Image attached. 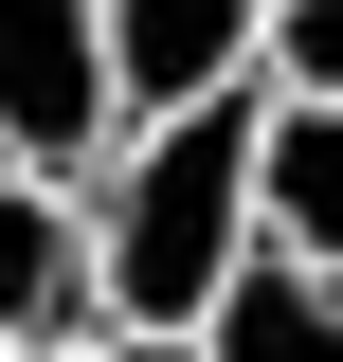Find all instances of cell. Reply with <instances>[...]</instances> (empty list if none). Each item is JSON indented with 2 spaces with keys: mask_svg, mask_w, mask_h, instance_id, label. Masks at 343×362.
Here are the masks:
<instances>
[{
  "mask_svg": "<svg viewBox=\"0 0 343 362\" xmlns=\"http://www.w3.org/2000/svg\"><path fill=\"white\" fill-rule=\"evenodd\" d=\"M253 145H271V90H217L181 127H127L109 181H90V308L145 326V344H199L253 272Z\"/></svg>",
  "mask_w": 343,
  "mask_h": 362,
  "instance_id": "cell-1",
  "label": "cell"
},
{
  "mask_svg": "<svg viewBox=\"0 0 343 362\" xmlns=\"http://www.w3.org/2000/svg\"><path fill=\"white\" fill-rule=\"evenodd\" d=\"M127 145V90H109V18L90 0H0V163L18 181H109Z\"/></svg>",
  "mask_w": 343,
  "mask_h": 362,
  "instance_id": "cell-2",
  "label": "cell"
},
{
  "mask_svg": "<svg viewBox=\"0 0 343 362\" xmlns=\"http://www.w3.org/2000/svg\"><path fill=\"white\" fill-rule=\"evenodd\" d=\"M109 18V90H127V127H181L217 90H253V37L271 0H90Z\"/></svg>",
  "mask_w": 343,
  "mask_h": 362,
  "instance_id": "cell-3",
  "label": "cell"
},
{
  "mask_svg": "<svg viewBox=\"0 0 343 362\" xmlns=\"http://www.w3.org/2000/svg\"><path fill=\"white\" fill-rule=\"evenodd\" d=\"M90 326H109L90 308V199L0 163V362H73Z\"/></svg>",
  "mask_w": 343,
  "mask_h": 362,
  "instance_id": "cell-4",
  "label": "cell"
},
{
  "mask_svg": "<svg viewBox=\"0 0 343 362\" xmlns=\"http://www.w3.org/2000/svg\"><path fill=\"white\" fill-rule=\"evenodd\" d=\"M253 254H289V272L343 290V109H271V145H253Z\"/></svg>",
  "mask_w": 343,
  "mask_h": 362,
  "instance_id": "cell-5",
  "label": "cell"
},
{
  "mask_svg": "<svg viewBox=\"0 0 343 362\" xmlns=\"http://www.w3.org/2000/svg\"><path fill=\"white\" fill-rule=\"evenodd\" d=\"M199 362H343V290L289 272V254H253V272H235V308L199 326Z\"/></svg>",
  "mask_w": 343,
  "mask_h": 362,
  "instance_id": "cell-6",
  "label": "cell"
},
{
  "mask_svg": "<svg viewBox=\"0 0 343 362\" xmlns=\"http://www.w3.org/2000/svg\"><path fill=\"white\" fill-rule=\"evenodd\" d=\"M253 90H271V109H343V0H271Z\"/></svg>",
  "mask_w": 343,
  "mask_h": 362,
  "instance_id": "cell-7",
  "label": "cell"
},
{
  "mask_svg": "<svg viewBox=\"0 0 343 362\" xmlns=\"http://www.w3.org/2000/svg\"><path fill=\"white\" fill-rule=\"evenodd\" d=\"M73 362H199V344H145V326H90Z\"/></svg>",
  "mask_w": 343,
  "mask_h": 362,
  "instance_id": "cell-8",
  "label": "cell"
}]
</instances>
